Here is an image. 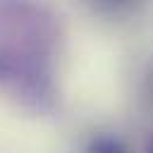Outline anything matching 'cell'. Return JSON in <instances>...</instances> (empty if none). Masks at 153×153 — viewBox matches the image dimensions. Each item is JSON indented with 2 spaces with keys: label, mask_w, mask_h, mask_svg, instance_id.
Wrapping results in <instances>:
<instances>
[{
  "label": "cell",
  "mask_w": 153,
  "mask_h": 153,
  "mask_svg": "<svg viewBox=\"0 0 153 153\" xmlns=\"http://www.w3.org/2000/svg\"><path fill=\"white\" fill-rule=\"evenodd\" d=\"M62 29L41 0H0V93L33 115L57 108Z\"/></svg>",
  "instance_id": "cell-1"
},
{
  "label": "cell",
  "mask_w": 153,
  "mask_h": 153,
  "mask_svg": "<svg viewBox=\"0 0 153 153\" xmlns=\"http://www.w3.org/2000/svg\"><path fill=\"white\" fill-rule=\"evenodd\" d=\"M84 153H129L127 146L117 139V136H110V134H98L93 136L88 143H86V151Z\"/></svg>",
  "instance_id": "cell-2"
},
{
  "label": "cell",
  "mask_w": 153,
  "mask_h": 153,
  "mask_svg": "<svg viewBox=\"0 0 153 153\" xmlns=\"http://www.w3.org/2000/svg\"><path fill=\"white\" fill-rule=\"evenodd\" d=\"M103 2H110V5H115V2H127V0H103Z\"/></svg>",
  "instance_id": "cell-3"
},
{
  "label": "cell",
  "mask_w": 153,
  "mask_h": 153,
  "mask_svg": "<svg viewBox=\"0 0 153 153\" xmlns=\"http://www.w3.org/2000/svg\"><path fill=\"white\" fill-rule=\"evenodd\" d=\"M148 153H153V141H151V146H148Z\"/></svg>",
  "instance_id": "cell-4"
}]
</instances>
